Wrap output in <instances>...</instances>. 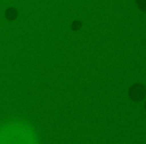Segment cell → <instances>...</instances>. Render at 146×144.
<instances>
[{"mask_svg":"<svg viewBox=\"0 0 146 144\" xmlns=\"http://www.w3.org/2000/svg\"><path fill=\"white\" fill-rule=\"evenodd\" d=\"M5 16H6V18L8 19V20H14V19H16V17L18 16V13H17L16 9L13 8V7H10V8L7 9L6 12H5Z\"/></svg>","mask_w":146,"mask_h":144,"instance_id":"7a4b0ae2","label":"cell"},{"mask_svg":"<svg viewBox=\"0 0 146 144\" xmlns=\"http://www.w3.org/2000/svg\"><path fill=\"white\" fill-rule=\"evenodd\" d=\"M82 26V23L79 20H75L72 23V29L73 30H79Z\"/></svg>","mask_w":146,"mask_h":144,"instance_id":"3957f363","label":"cell"},{"mask_svg":"<svg viewBox=\"0 0 146 144\" xmlns=\"http://www.w3.org/2000/svg\"><path fill=\"white\" fill-rule=\"evenodd\" d=\"M129 95L133 101H141L145 96V89L142 84H134L129 90Z\"/></svg>","mask_w":146,"mask_h":144,"instance_id":"6da1fadb","label":"cell"},{"mask_svg":"<svg viewBox=\"0 0 146 144\" xmlns=\"http://www.w3.org/2000/svg\"><path fill=\"white\" fill-rule=\"evenodd\" d=\"M136 2L141 10H145V0H136Z\"/></svg>","mask_w":146,"mask_h":144,"instance_id":"277c9868","label":"cell"}]
</instances>
